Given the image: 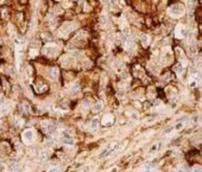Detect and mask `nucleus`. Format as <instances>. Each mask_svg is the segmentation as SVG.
<instances>
[{"mask_svg":"<svg viewBox=\"0 0 202 172\" xmlns=\"http://www.w3.org/2000/svg\"><path fill=\"white\" fill-rule=\"evenodd\" d=\"M102 107H103V103L101 102V101L96 102L95 106H94V112H100V110L102 109Z\"/></svg>","mask_w":202,"mask_h":172,"instance_id":"nucleus-1","label":"nucleus"},{"mask_svg":"<svg viewBox=\"0 0 202 172\" xmlns=\"http://www.w3.org/2000/svg\"><path fill=\"white\" fill-rule=\"evenodd\" d=\"M141 43L144 45H146L147 43H149V37H147L146 34H143V36H141Z\"/></svg>","mask_w":202,"mask_h":172,"instance_id":"nucleus-2","label":"nucleus"},{"mask_svg":"<svg viewBox=\"0 0 202 172\" xmlns=\"http://www.w3.org/2000/svg\"><path fill=\"white\" fill-rule=\"evenodd\" d=\"M96 126H98V121H96V119H94V120H92V128H95Z\"/></svg>","mask_w":202,"mask_h":172,"instance_id":"nucleus-3","label":"nucleus"},{"mask_svg":"<svg viewBox=\"0 0 202 172\" xmlns=\"http://www.w3.org/2000/svg\"><path fill=\"white\" fill-rule=\"evenodd\" d=\"M194 172H202V167H195V169H194Z\"/></svg>","mask_w":202,"mask_h":172,"instance_id":"nucleus-4","label":"nucleus"},{"mask_svg":"<svg viewBox=\"0 0 202 172\" xmlns=\"http://www.w3.org/2000/svg\"><path fill=\"white\" fill-rule=\"evenodd\" d=\"M182 127V124H177V126H176V128H181Z\"/></svg>","mask_w":202,"mask_h":172,"instance_id":"nucleus-5","label":"nucleus"}]
</instances>
